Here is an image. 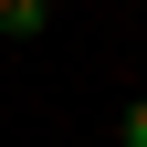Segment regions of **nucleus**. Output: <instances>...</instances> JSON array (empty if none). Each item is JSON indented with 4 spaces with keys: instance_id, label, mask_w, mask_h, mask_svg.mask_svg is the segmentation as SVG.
Segmentation results:
<instances>
[{
    "instance_id": "f257e3e1",
    "label": "nucleus",
    "mask_w": 147,
    "mask_h": 147,
    "mask_svg": "<svg viewBox=\"0 0 147 147\" xmlns=\"http://www.w3.org/2000/svg\"><path fill=\"white\" fill-rule=\"evenodd\" d=\"M42 21H53V0H0V32H11V42H32Z\"/></svg>"
},
{
    "instance_id": "f03ea898",
    "label": "nucleus",
    "mask_w": 147,
    "mask_h": 147,
    "mask_svg": "<svg viewBox=\"0 0 147 147\" xmlns=\"http://www.w3.org/2000/svg\"><path fill=\"white\" fill-rule=\"evenodd\" d=\"M126 147H147V105H137V116H126Z\"/></svg>"
}]
</instances>
